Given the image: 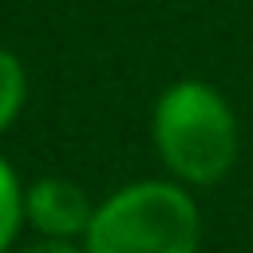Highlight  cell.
I'll use <instances>...</instances> for the list:
<instances>
[{
    "label": "cell",
    "mask_w": 253,
    "mask_h": 253,
    "mask_svg": "<svg viewBox=\"0 0 253 253\" xmlns=\"http://www.w3.org/2000/svg\"><path fill=\"white\" fill-rule=\"evenodd\" d=\"M20 213H24V194H20V182H16L12 166L0 158V253H4V249L12 245V237H16Z\"/></svg>",
    "instance_id": "4"
},
{
    "label": "cell",
    "mask_w": 253,
    "mask_h": 253,
    "mask_svg": "<svg viewBox=\"0 0 253 253\" xmlns=\"http://www.w3.org/2000/svg\"><path fill=\"white\" fill-rule=\"evenodd\" d=\"M24 103V67L12 51H0V130L16 119Z\"/></svg>",
    "instance_id": "5"
},
{
    "label": "cell",
    "mask_w": 253,
    "mask_h": 253,
    "mask_svg": "<svg viewBox=\"0 0 253 253\" xmlns=\"http://www.w3.org/2000/svg\"><path fill=\"white\" fill-rule=\"evenodd\" d=\"M24 253H79V249H75V245H67V241H59V237H47V241L28 245Z\"/></svg>",
    "instance_id": "6"
},
{
    "label": "cell",
    "mask_w": 253,
    "mask_h": 253,
    "mask_svg": "<svg viewBox=\"0 0 253 253\" xmlns=\"http://www.w3.org/2000/svg\"><path fill=\"white\" fill-rule=\"evenodd\" d=\"M198 206L170 182H134L107 198L87 225V253H194Z\"/></svg>",
    "instance_id": "1"
},
{
    "label": "cell",
    "mask_w": 253,
    "mask_h": 253,
    "mask_svg": "<svg viewBox=\"0 0 253 253\" xmlns=\"http://www.w3.org/2000/svg\"><path fill=\"white\" fill-rule=\"evenodd\" d=\"M162 162L186 182H217L237 158V123L206 83H174L154 111Z\"/></svg>",
    "instance_id": "2"
},
{
    "label": "cell",
    "mask_w": 253,
    "mask_h": 253,
    "mask_svg": "<svg viewBox=\"0 0 253 253\" xmlns=\"http://www.w3.org/2000/svg\"><path fill=\"white\" fill-rule=\"evenodd\" d=\"M24 210L32 217V225L47 237H75V233H87L95 210L87 206L83 190L75 182H63V178H40L28 198H24Z\"/></svg>",
    "instance_id": "3"
}]
</instances>
